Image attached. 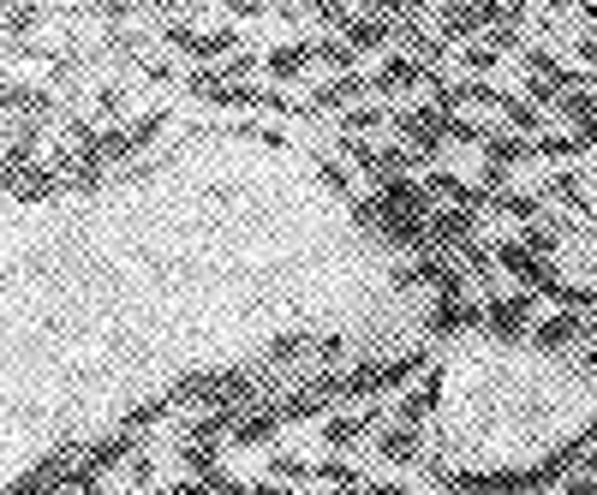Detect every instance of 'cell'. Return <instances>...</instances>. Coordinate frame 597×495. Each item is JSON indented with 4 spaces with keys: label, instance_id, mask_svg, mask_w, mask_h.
I'll return each mask as SVG.
<instances>
[{
    "label": "cell",
    "instance_id": "cell-7",
    "mask_svg": "<svg viewBox=\"0 0 597 495\" xmlns=\"http://www.w3.org/2000/svg\"><path fill=\"white\" fill-rule=\"evenodd\" d=\"M413 269H418V287H430L436 299H466V269H460V263H448L443 251L413 257Z\"/></svg>",
    "mask_w": 597,
    "mask_h": 495
},
{
    "label": "cell",
    "instance_id": "cell-23",
    "mask_svg": "<svg viewBox=\"0 0 597 495\" xmlns=\"http://www.w3.org/2000/svg\"><path fill=\"white\" fill-rule=\"evenodd\" d=\"M550 197L574 203V209H586V185H579V173H550Z\"/></svg>",
    "mask_w": 597,
    "mask_h": 495
},
{
    "label": "cell",
    "instance_id": "cell-34",
    "mask_svg": "<svg viewBox=\"0 0 597 495\" xmlns=\"http://www.w3.org/2000/svg\"><path fill=\"white\" fill-rule=\"evenodd\" d=\"M586 376H591V383H597V346H591V353H586Z\"/></svg>",
    "mask_w": 597,
    "mask_h": 495
},
{
    "label": "cell",
    "instance_id": "cell-19",
    "mask_svg": "<svg viewBox=\"0 0 597 495\" xmlns=\"http://www.w3.org/2000/svg\"><path fill=\"white\" fill-rule=\"evenodd\" d=\"M305 353H317V341H305V334H275L269 341V364H299Z\"/></svg>",
    "mask_w": 597,
    "mask_h": 495
},
{
    "label": "cell",
    "instance_id": "cell-28",
    "mask_svg": "<svg viewBox=\"0 0 597 495\" xmlns=\"http://www.w3.org/2000/svg\"><path fill=\"white\" fill-rule=\"evenodd\" d=\"M162 412H168V400H143L138 412L126 418V435H132V430H150V424H156V418H162Z\"/></svg>",
    "mask_w": 597,
    "mask_h": 495
},
{
    "label": "cell",
    "instance_id": "cell-22",
    "mask_svg": "<svg viewBox=\"0 0 597 495\" xmlns=\"http://www.w3.org/2000/svg\"><path fill=\"white\" fill-rule=\"evenodd\" d=\"M502 120H508V126H514V132H520V138H526V132H537V126H544V114H537V108H532V101H520V96H508V108H502Z\"/></svg>",
    "mask_w": 597,
    "mask_h": 495
},
{
    "label": "cell",
    "instance_id": "cell-17",
    "mask_svg": "<svg viewBox=\"0 0 597 495\" xmlns=\"http://www.w3.org/2000/svg\"><path fill=\"white\" fill-rule=\"evenodd\" d=\"M388 36H395V12H371V19H359L347 31V49H383Z\"/></svg>",
    "mask_w": 597,
    "mask_h": 495
},
{
    "label": "cell",
    "instance_id": "cell-12",
    "mask_svg": "<svg viewBox=\"0 0 597 495\" xmlns=\"http://www.w3.org/2000/svg\"><path fill=\"white\" fill-rule=\"evenodd\" d=\"M526 155H537V143L520 138V132H490L484 138V162L490 168H514V162H526Z\"/></svg>",
    "mask_w": 597,
    "mask_h": 495
},
{
    "label": "cell",
    "instance_id": "cell-8",
    "mask_svg": "<svg viewBox=\"0 0 597 495\" xmlns=\"http://www.w3.org/2000/svg\"><path fill=\"white\" fill-rule=\"evenodd\" d=\"M472 323H484V304H478V299H436V311H430V334H436V341H448V334H460V329H472Z\"/></svg>",
    "mask_w": 597,
    "mask_h": 495
},
{
    "label": "cell",
    "instance_id": "cell-33",
    "mask_svg": "<svg viewBox=\"0 0 597 495\" xmlns=\"http://www.w3.org/2000/svg\"><path fill=\"white\" fill-rule=\"evenodd\" d=\"M252 495H299V489H281V484H264V489H252Z\"/></svg>",
    "mask_w": 597,
    "mask_h": 495
},
{
    "label": "cell",
    "instance_id": "cell-30",
    "mask_svg": "<svg viewBox=\"0 0 597 495\" xmlns=\"http://www.w3.org/2000/svg\"><path fill=\"white\" fill-rule=\"evenodd\" d=\"M317 477H329V484H353V465L329 460V465H317Z\"/></svg>",
    "mask_w": 597,
    "mask_h": 495
},
{
    "label": "cell",
    "instance_id": "cell-10",
    "mask_svg": "<svg viewBox=\"0 0 597 495\" xmlns=\"http://www.w3.org/2000/svg\"><path fill=\"white\" fill-rule=\"evenodd\" d=\"M376 460H383V465H413L418 460V430L383 424V430H376Z\"/></svg>",
    "mask_w": 597,
    "mask_h": 495
},
{
    "label": "cell",
    "instance_id": "cell-4",
    "mask_svg": "<svg viewBox=\"0 0 597 495\" xmlns=\"http://www.w3.org/2000/svg\"><path fill=\"white\" fill-rule=\"evenodd\" d=\"M591 329H597V316L556 311V316H544V323L532 329V346H537V353H567V346H574V341H586Z\"/></svg>",
    "mask_w": 597,
    "mask_h": 495
},
{
    "label": "cell",
    "instance_id": "cell-14",
    "mask_svg": "<svg viewBox=\"0 0 597 495\" xmlns=\"http://www.w3.org/2000/svg\"><path fill=\"white\" fill-rule=\"evenodd\" d=\"M311 61H317V49H311V42H281V49H269V61H264V66L287 84V78H299V72L311 66Z\"/></svg>",
    "mask_w": 597,
    "mask_h": 495
},
{
    "label": "cell",
    "instance_id": "cell-6",
    "mask_svg": "<svg viewBox=\"0 0 597 495\" xmlns=\"http://www.w3.org/2000/svg\"><path fill=\"white\" fill-rule=\"evenodd\" d=\"M168 42H173L180 54H198V61H210V54H227V61H233V49H239V31H227V24H222V31H192V24L173 19V24H168Z\"/></svg>",
    "mask_w": 597,
    "mask_h": 495
},
{
    "label": "cell",
    "instance_id": "cell-24",
    "mask_svg": "<svg viewBox=\"0 0 597 495\" xmlns=\"http://www.w3.org/2000/svg\"><path fill=\"white\" fill-rule=\"evenodd\" d=\"M562 245V233H556V222H537V227H526V251H537V257H550Z\"/></svg>",
    "mask_w": 597,
    "mask_h": 495
},
{
    "label": "cell",
    "instance_id": "cell-37",
    "mask_svg": "<svg viewBox=\"0 0 597 495\" xmlns=\"http://www.w3.org/2000/svg\"><path fill=\"white\" fill-rule=\"evenodd\" d=\"M591 233H597V215H591Z\"/></svg>",
    "mask_w": 597,
    "mask_h": 495
},
{
    "label": "cell",
    "instance_id": "cell-26",
    "mask_svg": "<svg viewBox=\"0 0 597 495\" xmlns=\"http://www.w3.org/2000/svg\"><path fill=\"white\" fill-rule=\"evenodd\" d=\"M317 180H323L334 197H347V192H353V185H347V168H341V162H329V155L317 162Z\"/></svg>",
    "mask_w": 597,
    "mask_h": 495
},
{
    "label": "cell",
    "instance_id": "cell-3",
    "mask_svg": "<svg viewBox=\"0 0 597 495\" xmlns=\"http://www.w3.org/2000/svg\"><path fill=\"white\" fill-rule=\"evenodd\" d=\"M418 370V358H365L341 376V395L347 400H365V395H383V388H401L406 376Z\"/></svg>",
    "mask_w": 597,
    "mask_h": 495
},
{
    "label": "cell",
    "instance_id": "cell-25",
    "mask_svg": "<svg viewBox=\"0 0 597 495\" xmlns=\"http://www.w3.org/2000/svg\"><path fill=\"white\" fill-rule=\"evenodd\" d=\"M269 472H275V477H294V484H305V477H311L317 465H305L299 454H275V460H269Z\"/></svg>",
    "mask_w": 597,
    "mask_h": 495
},
{
    "label": "cell",
    "instance_id": "cell-21",
    "mask_svg": "<svg viewBox=\"0 0 597 495\" xmlns=\"http://www.w3.org/2000/svg\"><path fill=\"white\" fill-rule=\"evenodd\" d=\"M311 49H317V61H323L329 72H341V78H353V49H347V42L323 36V42H311Z\"/></svg>",
    "mask_w": 597,
    "mask_h": 495
},
{
    "label": "cell",
    "instance_id": "cell-20",
    "mask_svg": "<svg viewBox=\"0 0 597 495\" xmlns=\"http://www.w3.org/2000/svg\"><path fill=\"white\" fill-rule=\"evenodd\" d=\"M383 120H395V114H383L376 101H371V108H353V114L341 120V138H365V132H376Z\"/></svg>",
    "mask_w": 597,
    "mask_h": 495
},
{
    "label": "cell",
    "instance_id": "cell-9",
    "mask_svg": "<svg viewBox=\"0 0 597 495\" xmlns=\"http://www.w3.org/2000/svg\"><path fill=\"white\" fill-rule=\"evenodd\" d=\"M275 430H281V406H252V412L233 418V442L239 448H264Z\"/></svg>",
    "mask_w": 597,
    "mask_h": 495
},
{
    "label": "cell",
    "instance_id": "cell-16",
    "mask_svg": "<svg viewBox=\"0 0 597 495\" xmlns=\"http://www.w3.org/2000/svg\"><path fill=\"white\" fill-rule=\"evenodd\" d=\"M365 90H371V78H359V72H353V78H329V84H317V90H311V108H347V101L365 96Z\"/></svg>",
    "mask_w": 597,
    "mask_h": 495
},
{
    "label": "cell",
    "instance_id": "cell-13",
    "mask_svg": "<svg viewBox=\"0 0 597 495\" xmlns=\"http://www.w3.org/2000/svg\"><path fill=\"white\" fill-rule=\"evenodd\" d=\"M413 84H430L425 66H418L413 54H395V61H383V72L371 78V90H413Z\"/></svg>",
    "mask_w": 597,
    "mask_h": 495
},
{
    "label": "cell",
    "instance_id": "cell-18",
    "mask_svg": "<svg viewBox=\"0 0 597 495\" xmlns=\"http://www.w3.org/2000/svg\"><path fill=\"white\" fill-rule=\"evenodd\" d=\"M490 209H502L508 222H532V227H537V209H544V203L526 197V192H502L497 203H490Z\"/></svg>",
    "mask_w": 597,
    "mask_h": 495
},
{
    "label": "cell",
    "instance_id": "cell-32",
    "mask_svg": "<svg viewBox=\"0 0 597 495\" xmlns=\"http://www.w3.org/2000/svg\"><path fill=\"white\" fill-rule=\"evenodd\" d=\"M371 495H413V489H401V484H371Z\"/></svg>",
    "mask_w": 597,
    "mask_h": 495
},
{
    "label": "cell",
    "instance_id": "cell-11",
    "mask_svg": "<svg viewBox=\"0 0 597 495\" xmlns=\"http://www.w3.org/2000/svg\"><path fill=\"white\" fill-rule=\"evenodd\" d=\"M436 395H443V376L430 370V383L425 388H413L401 406H395V424H406V430H425V418L436 412Z\"/></svg>",
    "mask_w": 597,
    "mask_h": 495
},
{
    "label": "cell",
    "instance_id": "cell-36",
    "mask_svg": "<svg viewBox=\"0 0 597 495\" xmlns=\"http://www.w3.org/2000/svg\"><path fill=\"white\" fill-rule=\"evenodd\" d=\"M341 495H365V489H341Z\"/></svg>",
    "mask_w": 597,
    "mask_h": 495
},
{
    "label": "cell",
    "instance_id": "cell-1",
    "mask_svg": "<svg viewBox=\"0 0 597 495\" xmlns=\"http://www.w3.org/2000/svg\"><path fill=\"white\" fill-rule=\"evenodd\" d=\"M395 132H401V143L418 155V162H436L443 143H448V114L443 108H401L395 114Z\"/></svg>",
    "mask_w": 597,
    "mask_h": 495
},
{
    "label": "cell",
    "instance_id": "cell-27",
    "mask_svg": "<svg viewBox=\"0 0 597 495\" xmlns=\"http://www.w3.org/2000/svg\"><path fill=\"white\" fill-rule=\"evenodd\" d=\"M460 61H466V72L478 78V72H490V66H497V49H490V42H472V49H466Z\"/></svg>",
    "mask_w": 597,
    "mask_h": 495
},
{
    "label": "cell",
    "instance_id": "cell-29",
    "mask_svg": "<svg viewBox=\"0 0 597 495\" xmlns=\"http://www.w3.org/2000/svg\"><path fill=\"white\" fill-rule=\"evenodd\" d=\"M341 353H347L341 334H323V341H317V358H323V364H341Z\"/></svg>",
    "mask_w": 597,
    "mask_h": 495
},
{
    "label": "cell",
    "instance_id": "cell-2",
    "mask_svg": "<svg viewBox=\"0 0 597 495\" xmlns=\"http://www.w3.org/2000/svg\"><path fill=\"white\" fill-rule=\"evenodd\" d=\"M484 329L497 334L502 346H520L526 334L537 329V293H508V299H490L484 304Z\"/></svg>",
    "mask_w": 597,
    "mask_h": 495
},
{
    "label": "cell",
    "instance_id": "cell-35",
    "mask_svg": "<svg viewBox=\"0 0 597 495\" xmlns=\"http://www.w3.org/2000/svg\"><path fill=\"white\" fill-rule=\"evenodd\" d=\"M586 472H591V477H597V454H586Z\"/></svg>",
    "mask_w": 597,
    "mask_h": 495
},
{
    "label": "cell",
    "instance_id": "cell-31",
    "mask_svg": "<svg viewBox=\"0 0 597 495\" xmlns=\"http://www.w3.org/2000/svg\"><path fill=\"white\" fill-rule=\"evenodd\" d=\"M562 495H597V477H591V472H586V477H574V484H567Z\"/></svg>",
    "mask_w": 597,
    "mask_h": 495
},
{
    "label": "cell",
    "instance_id": "cell-5",
    "mask_svg": "<svg viewBox=\"0 0 597 495\" xmlns=\"http://www.w3.org/2000/svg\"><path fill=\"white\" fill-rule=\"evenodd\" d=\"M478 239V209H436L430 215V251H466Z\"/></svg>",
    "mask_w": 597,
    "mask_h": 495
},
{
    "label": "cell",
    "instance_id": "cell-15",
    "mask_svg": "<svg viewBox=\"0 0 597 495\" xmlns=\"http://www.w3.org/2000/svg\"><path fill=\"white\" fill-rule=\"evenodd\" d=\"M376 418H383L376 406H371V412H359V418H329V424H323V442H329V448H353L359 435L376 430Z\"/></svg>",
    "mask_w": 597,
    "mask_h": 495
}]
</instances>
